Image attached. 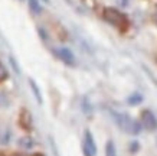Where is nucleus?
<instances>
[{
	"mask_svg": "<svg viewBox=\"0 0 157 156\" xmlns=\"http://www.w3.org/2000/svg\"><path fill=\"white\" fill-rule=\"evenodd\" d=\"M111 111V116L115 120V123L118 126L120 129H123L124 132L130 133V134H138L140 132V124L136 122V120H131L128 116L125 114H120V113H115L114 110H109Z\"/></svg>",
	"mask_w": 157,
	"mask_h": 156,
	"instance_id": "obj_1",
	"label": "nucleus"
},
{
	"mask_svg": "<svg viewBox=\"0 0 157 156\" xmlns=\"http://www.w3.org/2000/svg\"><path fill=\"white\" fill-rule=\"evenodd\" d=\"M104 19L107 20L109 25H113V26H115L117 29H120V30H125V29L128 28V19H127V16L123 14L117 9H111V7H109V9H105Z\"/></svg>",
	"mask_w": 157,
	"mask_h": 156,
	"instance_id": "obj_2",
	"label": "nucleus"
},
{
	"mask_svg": "<svg viewBox=\"0 0 157 156\" xmlns=\"http://www.w3.org/2000/svg\"><path fill=\"white\" fill-rule=\"evenodd\" d=\"M82 150H84V156H97V145H95V140H94V137H92L90 130L85 132Z\"/></svg>",
	"mask_w": 157,
	"mask_h": 156,
	"instance_id": "obj_3",
	"label": "nucleus"
},
{
	"mask_svg": "<svg viewBox=\"0 0 157 156\" xmlns=\"http://www.w3.org/2000/svg\"><path fill=\"white\" fill-rule=\"evenodd\" d=\"M141 124H143V127L148 132H153V130H156L157 127V118L156 116L153 114V111L150 110H144L143 113H141Z\"/></svg>",
	"mask_w": 157,
	"mask_h": 156,
	"instance_id": "obj_4",
	"label": "nucleus"
},
{
	"mask_svg": "<svg viewBox=\"0 0 157 156\" xmlns=\"http://www.w3.org/2000/svg\"><path fill=\"white\" fill-rule=\"evenodd\" d=\"M56 55L61 58L65 64H68V65H74V64H75L74 54H72L69 49H67V48H59V49H56Z\"/></svg>",
	"mask_w": 157,
	"mask_h": 156,
	"instance_id": "obj_5",
	"label": "nucleus"
},
{
	"mask_svg": "<svg viewBox=\"0 0 157 156\" xmlns=\"http://www.w3.org/2000/svg\"><path fill=\"white\" fill-rule=\"evenodd\" d=\"M10 136H12V133H10V129L6 127V126H0V143H2V145H6V143H9Z\"/></svg>",
	"mask_w": 157,
	"mask_h": 156,
	"instance_id": "obj_6",
	"label": "nucleus"
},
{
	"mask_svg": "<svg viewBox=\"0 0 157 156\" xmlns=\"http://www.w3.org/2000/svg\"><path fill=\"white\" fill-rule=\"evenodd\" d=\"M105 156H117V149H115V145L113 140L107 142V146H105Z\"/></svg>",
	"mask_w": 157,
	"mask_h": 156,
	"instance_id": "obj_7",
	"label": "nucleus"
},
{
	"mask_svg": "<svg viewBox=\"0 0 157 156\" xmlns=\"http://www.w3.org/2000/svg\"><path fill=\"white\" fill-rule=\"evenodd\" d=\"M141 101H143V95L138 94V93H134L133 95L128 97V101H127V103H128L130 106H137V104H140Z\"/></svg>",
	"mask_w": 157,
	"mask_h": 156,
	"instance_id": "obj_8",
	"label": "nucleus"
},
{
	"mask_svg": "<svg viewBox=\"0 0 157 156\" xmlns=\"http://www.w3.org/2000/svg\"><path fill=\"white\" fill-rule=\"evenodd\" d=\"M30 82V87H32V91H33V94H35V97H36V100H38V103H42V94H40V91H39V88H38V85L35 84V81H29Z\"/></svg>",
	"mask_w": 157,
	"mask_h": 156,
	"instance_id": "obj_9",
	"label": "nucleus"
},
{
	"mask_svg": "<svg viewBox=\"0 0 157 156\" xmlns=\"http://www.w3.org/2000/svg\"><path fill=\"white\" fill-rule=\"evenodd\" d=\"M19 145L22 147H26V149H30V147L33 146V140H32V139H30V137H22V139H20L19 140Z\"/></svg>",
	"mask_w": 157,
	"mask_h": 156,
	"instance_id": "obj_10",
	"label": "nucleus"
},
{
	"mask_svg": "<svg viewBox=\"0 0 157 156\" xmlns=\"http://www.w3.org/2000/svg\"><path fill=\"white\" fill-rule=\"evenodd\" d=\"M29 5H30V9L33 10L35 13H40V5L38 3V0H29Z\"/></svg>",
	"mask_w": 157,
	"mask_h": 156,
	"instance_id": "obj_11",
	"label": "nucleus"
},
{
	"mask_svg": "<svg viewBox=\"0 0 157 156\" xmlns=\"http://www.w3.org/2000/svg\"><path fill=\"white\" fill-rule=\"evenodd\" d=\"M7 78V71H6V66L2 64V61H0V81H3Z\"/></svg>",
	"mask_w": 157,
	"mask_h": 156,
	"instance_id": "obj_12",
	"label": "nucleus"
},
{
	"mask_svg": "<svg viewBox=\"0 0 157 156\" xmlns=\"http://www.w3.org/2000/svg\"><path fill=\"white\" fill-rule=\"evenodd\" d=\"M117 3H118L120 6H123V7H124V6L128 5V0H117Z\"/></svg>",
	"mask_w": 157,
	"mask_h": 156,
	"instance_id": "obj_13",
	"label": "nucleus"
},
{
	"mask_svg": "<svg viewBox=\"0 0 157 156\" xmlns=\"http://www.w3.org/2000/svg\"><path fill=\"white\" fill-rule=\"evenodd\" d=\"M137 149H138V143L137 142L131 143V152H137Z\"/></svg>",
	"mask_w": 157,
	"mask_h": 156,
	"instance_id": "obj_14",
	"label": "nucleus"
},
{
	"mask_svg": "<svg viewBox=\"0 0 157 156\" xmlns=\"http://www.w3.org/2000/svg\"><path fill=\"white\" fill-rule=\"evenodd\" d=\"M154 19H156V23H157V7H156V12H154Z\"/></svg>",
	"mask_w": 157,
	"mask_h": 156,
	"instance_id": "obj_15",
	"label": "nucleus"
},
{
	"mask_svg": "<svg viewBox=\"0 0 157 156\" xmlns=\"http://www.w3.org/2000/svg\"><path fill=\"white\" fill-rule=\"evenodd\" d=\"M0 156H2V155H0Z\"/></svg>",
	"mask_w": 157,
	"mask_h": 156,
	"instance_id": "obj_16",
	"label": "nucleus"
}]
</instances>
